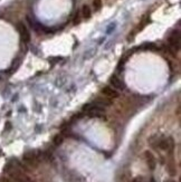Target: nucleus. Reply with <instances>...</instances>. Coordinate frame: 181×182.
Masks as SVG:
<instances>
[{
  "label": "nucleus",
  "instance_id": "nucleus-3",
  "mask_svg": "<svg viewBox=\"0 0 181 182\" xmlns=\"http://www.w3.org/2000/svg\"><path fill=\"white\" fill-rule=\"evenodd\" d=\"M22 160H24V162H25V163H27L28 166H37L38 157H37V154L35 153V152H31V151L26 152V153L22 155Z\"/></svg>",
  "mask_w": 181,
  "mask_h": 182
},
{
  "label": "nucleus",
  "instance_id": "nucleus-8",
  "mask_svg": "<svg viewBox=\"0 0 181 182\" xmlns=\"http://www.w3.org/2000/svg\"><path fill=\"white\" fill-rule=\"evenodd\" d=\"M81 16L84 18V19H90L92 17V10H90V6L87 4H84L82 7V10H81Z\"/></svg>",
  "mask_w": 181,
  "mask_h": 182
},
{
  "label": "nucleus",
  "instance_id": "nucleus-16",
  "mask_svg": "<svg viewBox=\"0 0 181 182\" xmlns=\"http://www.w3.org/2000/svg\"><path fill=\"white\" fill-rule=\"evenodd\" d=\"M165 182H176V181H173V180H169V181H165Z\"/></svg>",
  "mask_w": 181,
  "mask_h": 182
},
{
  "label": "nucleus",
  "instance_id": "nucleus-11",
  "mask_svg": "<svg viewBox=\"0 0 181 182\" xmlns=\"http://www.w3.org/2000/svg\"><path fill=\"white\" fill-rule=\"evenodd\" d=\"M168 172L170 175H176V173H177V170H176V166H174V164H173L172 162L171 163H169L168 164Z\"/></svg>",
  "mask_w": 181,
  "mask_h": 182
},
{
  "label": "nucleus",
  "instance_id": "nucleus-7",
  "mask_svg": "<svg viewBox=\"0 0 181 182\" xmlns=\"http://www.w3.org/2000/svg\"><path fill=\"white\" fill-rule=\"evenodd\" d=\"M110 84H111V86L113 87V88L115 89H124V83L122 81H121V78L120 77H117L116 75H112L111 77H110Z\"/></svg>",
  "mask_w": 181,
  "mask_h": 182
},
{
  "label": "nucleus",
  "instance_id": "nucleus-4",
  "mask_svg": "<svg viewBox=\"0 0 181 182\" xmlns=\"http://www.w3.org/2000/svg\"><path fill=\"white\" fill-rule=\"evenodd\" d=\"M17 29H18V32H19V36H20L21 40L24 43H28L30 40V32H29L28 28L25 26V24L22 22H19L17 25Z\"/></svg>",
  "mask_w": 181,
  "mask_h": 182
},
{
  "label": "nucleus",
  "instance_id": "nucleus-13",
  "mask_svg": "<svg viewBox=\"0 0 181 182\" xmlns=\"http://www.w3.org/2000/svg\"><path fill=\"white\" fill-rule=\"evenodd\" d=\"M1 182H17V181H15L11 178H2L1 179Z\"/></svg>",
  "mask_w": 181,
  "mask_h": 182
},
{
  "label": "nucleus",
  "instance_id": "nucleus-17",
  "mask_svg": "<svg viewBox=\"0 0 181 182\" xmlns=\"http://www.w3.org/2000/svg\"><path fill=\"white\" fill-rule=\"evenodd\" d=\"M150 182H156V181H154V180H153V179H151V181H150Z\"/></svg>",
  "mask_w": 181,
  "mask_h": 182
},
{
  "label": "nucleus",
  "instance_id": "nucleus-6",
  "mask_svg": "<svg viewBox=\"0 0 181 182\" xmlns=\"http://www.w3.org/2000/svg\"><path fill=\"white\" fill-rule=\"evenodd\" d=\"M144 158H145V162L148 164V168L150 170H154L156 166V158L150 151H145L144 152Z\"/></svg>",
  "mask_w": 181,
  "mask_h": 182
},
{
  "label": "nucleus",
  "instance_id": "nucleus-14",
  "mask_svg": "<svg viewBox=\"0 0 181 182\" xmlns=\"http://www.w3.org/2000/svg\"><path fill=\"white\" fill-rule=\"evenodd\" d=\"M115 26H116V24H115V22H114V24H112L111 26H110V27H108V28H107V34H110V32L112 31V29H113V30H114V28H115Z\"/></svg>",
  "mask_w": 181,
  "mask_h": 182
},
{
  "label": "nucleus",
  "instance_id": "nucleus-9",
  "mask_svg": "<svg viewBox=\"0 0 181 182\" xmlns=\"http://www.w3.org/2000/svg\"><path fill=\"white\" fill-rule=\"evenodd\" d=\"M102 6H103L102 0H93V8H94L95 11L101 10V9H102Z\"/></svg>",
  "mask_w": 181,
  "mask_h": 182
},
{
  "label": "nucleus",
  "instance_id": "nucleus-12",
  "mask_svg": "<svg viewBox=\"0 0 181 182\" xmlns=\"http://www.w3.org/2000/svg\"><path fill=\"white\" fill-rule=\"evenodd\" d=\"M81 18H82V16H81V12H77V13L75 15V17H74V20H73L74 25L79 24V22H81Z\"/></svg>",
  "mask_w": 181,
  "mask_h": 182
},
{
  "label": "nucleus",
  "instance_id": "nucleus-2",
  "mask_svg": "<svg viewBox=\"0 0 181 182\" xmlns=\"http://www.w3.org/2000/svg\"><path fill=\"white\" fill-rule=\"evenodd\" d=\"M168 44H169V47H171V48L174 50V52H177L180 49V34L179 31H173L168 38Z\"/></svg>",
  "mask_w": 181,
  "mask_h": 182
},
{
  "label": "nucleus",
  "instance_id": "nucleus-15",
  "mask_svg": "<svg viewBox=\"0 0 181 182\" xmlns=\"http://www.w3.org/2000/svg\"><path fill=\"white\" fill-rule=\"evenodd\" d=\"M132 182H144V181H143V178H142V177H135V178L133 179V181Z\"/></svg>",
  "mask_w": 181,
  "mask_h": 182
},
{
  "label": "nucleus",
  "instance_id": "nucleus-5",
  "mask_svg": "<svg viewBox=\"0 0 181 182\" xmlns=\"http://www.w3.org/2000/svg\"><path fill=\"white\" fill-rule=\"evenodd\" d=\"M102 94H103L105 97H108V98H117L120 95L117 89L113 88L111 85L103 87V88H102Z\"/></svg>",
  "mask_w": 181,
  "mask_h": 182
},
{
  "label": "nucleus",
  "instance_id": "nucleus-10",
  "mask_svg": "<svg viewBox=\"0 0 181 182\" xmlns=\"http://www.w3.org/2000/svg\"><path fill=\"white\" fill-rule=\"evenodd\" d=\"M63 141H64V138H63L61 134H57V135H56V136L54 138V140H53L54 144H55V145H57V146L61 145V144L63 143Z\"/></svg>",
  "mask_w": 181,
  "mask_h": 182
},
{
  "label": "nucleus",
  "instance_id": "nucleus-1",
  "mask_svg": "<svg viewBox=\"0 0 181 182\" xmlns=\"http://www.w3.org/2000/svg\"><path fill=\"white\" fill-rule=\"evenodd\" d=\"M4 171L9 174V178L13 179L17 182H34L24 171H21L16 166H7V168H4Z\"/></svg>",
  "mask_w": 181,
  "mask_h": 182
}]
</instances>
